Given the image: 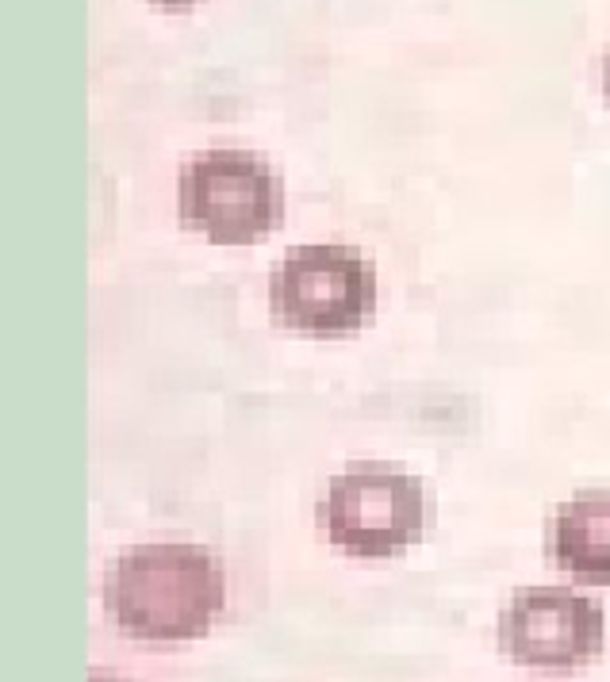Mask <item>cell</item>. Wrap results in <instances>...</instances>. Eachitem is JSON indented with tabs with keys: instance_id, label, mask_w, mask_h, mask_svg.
<instances>
[{
	"instance_id": "6da1fadb",
	"label": "cell",
	"mask_w": 610,
	"mask_h": 682,
	"mask_svg": "<svg viewBox=\"0 0 610 682\" xmlns=\"http://www.w3.org/2000/svg\"><path fill=\"white\" fill-rule=\"evenodd\" d=\"M227 606L223 564L200 545L127 548L104 579V610L123 637L181 644L212 629Z\"/></svg>"
},
{
	"instance_id": "7a4b0ae2",
	"label": "cell",
	"mask_w": 610,
	"mask_h": 682,
	"mask_svg": "<svg viewBox=\"0 0 610 682\" xmlns=\"http://www.w3.org/2000/svg\"><path fill=\"white\" fill-rule=\"evenodd\" d=\"M185 227L215 246H254L284 219V188L273 165L250 150H204L177 181Z\"/></svg>"
},
{
	"instance_id": "3957f363",
	"label": "cell",
	"mask_w": 610,
	"mask_h": 682,
	"mask_svg": "<svg viewBox=\"0 0 610 682\" xmlns=\"http://www.w3.org/2000/svg\"><path fill=\"white\" fill-rule=\"evenodd\" d=\"M323 537L353 560H396L426 533L423 483L388 464H353L319 502Z\"/></svg>"
},
{
	"instance_id": "277c9868",
	"label": "cell",
	"mask_w": 610,
	"mask_h": 682,
	"mask_svg": "<svg viewBox=\"0 0 610 682\" xmlns=\"http://www.w3.org/2000/svg\"><path fill=\"white\" fill-rule=\"evenodd\" d=\"M273 319L311 338L357 334L376 311V273L353 246H296L269 280Z\"/></svg>"
},
{
	"instance_id": "5b68a950",
	"label": "cell",
	"mask_w": 610,
	"mask_h": 682,
	"mask_svg": "<svg viewBox=\"0 0 610 682\" xmlns=\"http://www.w3.org/2000/svg\"><path fill=\"white\" fill-rule=\"evenodd\" d=\"M607 614L595 598L568 587L518 591L499 614V648L518 667L580 671L603 656Z\"/></svg>"
},
{
	"instance_id": "8992f818",
	"label": "cell",
	"mask_w": 610,
	"mask_h": 682,
	"mask_svg": "<svg viewBox=\"0 0 610 682\" xmlns=\"http://www.w3.org/2000/svg\"><path fill=\"white\" fill-rule=\"evenodd\" d=\"M549 564L580 587H610V495L591 491L568 499L545 529Z\"/></svg>"
},
{
	"instance_id": "52a82bcc",
	"label": "cell",
	"mask_w": 610,
	"mask_h": 682,
	"mask_svg": "<svg viewBox=\"0 0 610 682\" xmlns=\"http://www.w3.org/2000/svg\"><path fill=\"white\" fill-rule=\"evenodd\" d=\"M603 96H607L610 104V46L603 50Z\"/></svg>"
},
{
	"instance_id": "ba28073f",
	"label": "cell",
	"mask_w": 610,
	"mask_h": 682,
	"mask_svg": "<svg viewBox=\"0 0 610 682\" xmlns=\"http://www.w3.org/2000/svg\"><path fill=\"white\" fill-rule=\"evenodd\" d=\"M154 4H162V8H192L196 0H154Z\"/></svg>"
},
{
	"instance_id": "9c48e42d",
	"label": "cell",
	"mask_w": 610,
	"mask_h": 682,
	"mask_svg": "<svg viewBox=\"0 0 610 682\" xmlns=\"http://www.w3.org/2000/svg\"><path fill=\"white\" fill-rule=\"evenodd\" d=\"M93 682H123V679H108V675H93Z\"/></svg>"
}]
</instances>
